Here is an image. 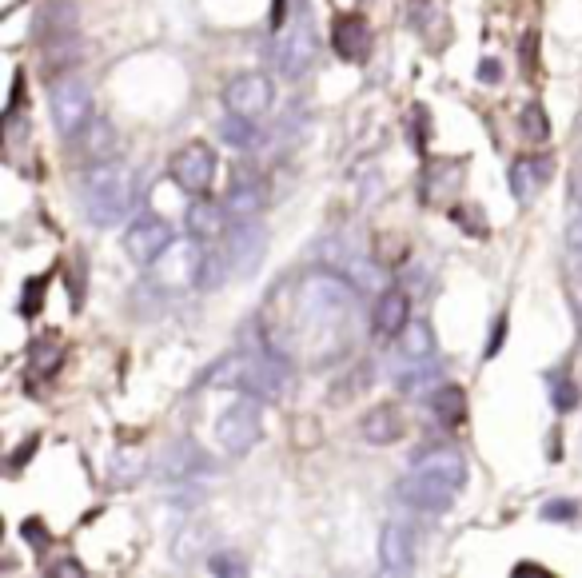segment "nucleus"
Wrapping results in <instances>:
<instances>
[{"instance_id": "obj_42", "label": "nucleus", "mask_w": 582, "mask_h": 578, "mask_svg": "<svg viewBox=\"0 0 582 578\" xmlns=\"http://www.w3.org/2000/svg\"><path fill=\"white\" fill-rule=\"evenodd\" d=\"M479 76H483V80H499V64H495V60H483V64H479Z\"/></svg>"}, {"instance_id": "obj_43", "label": "nucleus", "mask_w": 582, "mask_h": 578, "mask_svg": "<svg viewBox=\"0 0 582 578\" xmlns=\"http://www.w3.org/2000/svg\"><path fill=\"white\" fill-rule=\"evenodd\" d=\"M575 200H579V204H582V176H579V180H575Z\"/></svg>"}, {"instance_id": "obj_39", "label": "nucleus", "mask_w": 582, "mask_h": 578, "mask_svg": "<svg viewBox=\"0 0 582 578\" xmlns=\"http://www.w3.org/2000/svg\"><path fill=\"white\" fill-rule=\"evenodd\" d=\"M503 331H507V319L499 315V319H495V331H491V343H487V355H499V347H503Z\"/></svg>"}, {"instance_id": "obj_40", "label": "nucleus", "mask_w": 582, "mask_h": 578, "mask_svg": "<svg viewBox=\"0 0 582 578\" xmlns=\"http://www.w3.org/2000/svg\"><path fill=\"white\" fill-rule=\"evenodd\" d=\"M567 244H571V252H575V256H582V216L571 224V228H567Z\"/></svg>"}, {"instance_id": "obj_17", "label": "nucleus", "mask_w": 582, "mask_h": 578, "mask_svg": "<svg viewBox=\"0 0 582 578\" xmlns=\"http://www.w3.org/2000/svg\"><path fill=\"white\" fill-rule=\"evenodd\" d=\"M411 471L435 475V479H443V483H451V487H459V491H463V483H467V463H463V455H459L455 447H431V451L415 455V459H411Z\"/></svg>"}, {"instance_id": "obj_18", "label": "nucleus", "mask_w": 582, "mask_h": 578, "mask_svg": "<svg viewBox=\"0 0 582 578\" xmlns=\"http://www.w3.org/2000/svg\"><path fill=\"white\" fill-rule=\"evenodd\" d=\"M204 471H212V459L192 439H180L160 455V475L164 479H192V475H204Z\"/></svg>"}, {"instance_id": "obj_2", "label": "nucleus", "mask_w": 582, "mask_h": 578, "mask_svg": "<svg viewBox=\"0 0 582 578\" xmlns=\"http://www.w3.org/2000/svg\"><path fill=\"white\" fill-rule=\"evenodd\" d=\"M288 379H291L288 355L276 351L272 343H256V347L248 343V347H240L236 355H228V359L208 375V383H216V387H236V391L256 395V399H264V403L280 399L284 387H288Z\"/></svg>"}, {"instance_id": "obj_6", "label": "nucleus", "mask_w": 582, "mask_h": 578, "mask_svg": "<svg viewBox=\"0 0 582 578\" xmlns=\"http://www.w3.org/2000/svg\"><path fill=\"white\" fill-rule=\"evenodd\" d=\"M48 108H52V120H56V132L60 136H76L88 120H92V96H88V84L76 80V76H64L52 84L48 92Z\"/></svg>"}, {"instance_id": "obj_41", "label": "nucleus", "mask_w": 582, "mask_h": 578, "mask_svg": "<svg viewBox=\"0 0 582 578\" xmlns=\"http://www.w3.org/2000/svg\"><path fill=\"white\" fill-rule=\"evenodd\" d=\"M539 575H547V571L535 567V563H519V567H515V578H539Z\"/></svg>"}, {"instance_id": "obj_36", "label": "nucleus", "mask_w": 582, "mask_h": 578, "mask_svg": "<svg viewBox=\"0 0 582 578\" xmlns=\"http://www.w3.org/2000/svg\"><path fill=\"white\" fill-rule=\"evenodd\" d=\"M36 447H40V435H28V439H24V443H20V447L8 455V467H12V471H20V467H24V463L36 455Z\"/></svg>"}, {"instance_id": "obj_13", "label": "nucleus", "mask_w": 582, "mask_h": 578, "mask_svg": "<svg viewBox=\"0 0 582 578\" xmlns=\"http://www.w3.org/2000/svg\"><path fill=\"white\" fill-rule=\"evenodd\" d=\"M371 24L363 20V16H339L335 24H331V48H335V56L339 60H347V64H363L367 56H371Z\"/></svg>"}, {"instance_id": "obj_7", "label": "nucleus", "mask_w": 582, "mask_h": 578, "mask_svg": "<svg viewBox=\"0 0 582 578\" xmlns=\"http://www.w3.org/2000/svg\"><path fill=\"white\" fill-rule=\"evenodd\" d=\"M455 495H459V487H451V483H443V479H435V475H423V471H407V475L395 483V499H399L403 507H411V511H423V515L447 511V507L455 503Z\"/></svg>"}, {"instance_id": "obj_16", "label": "nucleus", "mask_w": 582, "mask_h": 578, "mask_svg": "<svg viewBox=\"0 0 582 578\" xmlns=\"http://www.w3.org/2000/svg\"><path fill=\"white\" fill-rule=\"evenodd\" d=\"M184 224H188V236H196V240H220L224 228L232 224V216H228L224 204H216V200H208V196H192Z\"/></svg>"}, {"instance_id": "obj_4", "label": "nucleus", "mask_w": 582, "mask_h": 578, "mask_svg": "<svg viewBox=\"0 0 582 578\" xmlns=\"http://www.w3.org/2000/svg\"><path fill=\"white\" fill-rule=\"evenodd\" d=\"M204 264H208V248H200L196 236L188 240H172L168 252L152 264V284L156 288H200L204 284Z\"/></svg>"}, {"instance_id": "obj_38", "label": "nucleus", "mask_w": 582, "mask_h": 578, "mask_svg": "<svg viewBox=\"0 0 582 578\" xmlns=\"http://www.w3.org/2000/svg\"><path fill=\"white\" fill-rule=\"evenodd\" d=\"M44 575L48 578H84V567L76 563V559H60V563H52V567H44Z\"/></svg>"}, {"instance_id": "obj_30", "label": "nucleus", "mask_w": 582, "mask_h": 578, "mask_svg": "<svg viewBox=\"0 0 582 578\" xmlns=\"http://www.w3.org/2000/svg\"><path fill=\"white\" fill-rule=\"evenodd\" d=\"M140 475H144V455L140 451H120L112 459V483L116 487H132Z\"/></svg>"}, {"instance_id": "obj_32", "label": "nucleus", "mask_w": 582, "mask_h": 578, "mask_svg": "<svg viewBox=\"0 0 582 578\" xmlns=\"http://www.w3.org/2000/svg\"><path fill=\"white\" fill-rule=\"evenodd\" d=\"M551 403H555V411H575L579 407V387H575V379H567V375H551Z\"/></svg>"}, {"instance_id": "obj_35", "label": "nucleus", "mask_w": 582, "mask_h": 578, "mask_svg": "<svg viewBox=\"0 0 582 578\" xmlns=\"http://www.w3.org/2000/svg\"><path fill=\"white\" fill-rule=\"evenodd\" d=\"M543 519L551 523H567V519H579V503H567V499H555L543 507Z\"/></svg>"}, {"instance_id": "obj_9", "label": "nucleus", "mask_w": 582, "mask_h": 578, "mask_svg": "<svg viewBox=\"0 0 582 578\" xmlns=\"http://www.w3.org/2000/svg\"><path fill=\"white\" fill-rule=\"evenodd\" d=\"M172 240H176V236H172V224H168V220H160V216H140V220H132L128 232H124V252H128V260H132L136 268H152V264L168 252Z\"/></svg>"}, {"instance_id": "obj_15", "label": "nucleus", "mask_w": 582, "mask_h": 578, "mask_svg": "<svg viewBox=\"0 0 582 578\" xmlns=\"http://www.w3.org/2000/svg\"><path fill=\"white\" fill-rule=\"evenodd\" d=\"M407 323H411V299H407V291L399 288L379 291L375 311H371V335L375 339H395V335H403Z\"/></svg>"}, {"instance_id": "obj_10", "label": "nucleus", "mask_w": 582, "mask_h": 578, "mask_svg": "<svg viewBox=\"0 0 582 578\" xmlns=\"http://www.w3.org/2000/svg\"><path fill=\"white\" fill-rule=\"evenodd\" d=\"M315 256H319L327 268H335L343 280H351L355 291H383V272H379V264L367 260L363 252L343 248L339 240H327V244L315 248Z\"/></svg>"}, {"instance_id": "obj_1", "label": "nucleus", "mask_w": 582, "mask_h": 578, "mask_svg": "<svg viewBox=\"0 0 582 578\" xmlns=\"http://www.w3.org/2000/svg\"><path fill=\"white\" fill-rule=\"evenodd\" d=\"M140 204V184H136V168L124 160H100L88 168L84 188H80V208L88 216V224L96 228H112L124 224Z\"/></svg>"}, {"instance_id": "obj_24", "label": "nucleus", "mask_w": 582, "mask_h": 578, "mask_svg": "<svg viewBox=\"0 0 582 578\" xmlns=\"http://www.w3.org/2000/svg\"><path fill=\"white\" fill-rule=\"evenodd\" d=\"M547 164H539V160H515L511 164V196L519 200V204H527L531 196H535V188L547 180Z\"/></svg>"}, {"instance_id": "obj_19", "label": "nucleus", "mask_w": 582, "mask_h": 578, "mask_svg": "<svg viewBox=\"0 0 582 578\" xmlns=\"http://www.w3.org/2000/svg\"><path fill=\"white\" fill-rule=\"evenodd\" d=\"M72 144H76V152L88 156L92 164L112 160V152H116V128H112L104 116H92V120L72 136Z\"/></svg>"}, {"instance_id": "obj_23", "label": "nucleus", "mask_w": 582, "mask_h": 578, "mask_svg": "<svg viewBox=\"0 0 582 578\" xmlns=\"http://www.w3.org/2000/svg\"><path fill=\"white\" fill-rule=\"evenodd\" d=\"M395 383H399V391H407V395H427L431 387L443 383V375H439V363H435V359H423V363H407V367L395 375Z\"/></svg>"}, {"instance_id": "obj_3", "label": "nucleus", "mask_w": 582, "mask_h": 578, "mask_svg": "<svg viewBox=\"0 0 582 578\" xmlns=\"http://www.w3.org/2000/svg\"><path fill=\"white\" fill-rule=\"evenodd\" d=\"M264 399L256 395H240L220 419H216V443L232 455V459H244L260 439H264Z\"/></svg>"}, {"instance_id": "obj_12", "label": "nucleus", "mask_w": 582, "mask_h": 578, "mask_svg": "<svg viewBox=\"0 0 582 578\" xmlns=\"http://www.w3.org/2000/svg\"><path fill=\"white\" fill-rule=\"evenodd\" d=\"M272 100H276V88L264 72H244L224 88V108L236 116H248V120H260L272 108Z\"/></svg>"}, {"instance_id": "obj_21", "label": "nucleus", "mask_w": 582, "mask_h": 578, "mask_svg": "<svg viewBox=\"0 0 582 578\" xmlns=\"http://www.w3.org/2000/svg\"><path fill=\"white\" fill-rule=\"evenodd\" d=\"M359 431H363V439H367L371 447H387V443H395V439L403 435V419H399L395 407L383 403V407H371V411L363 415Z\"/></svg>"}, {"instance_id": "obj_29", "label": "nucleus", "mask_w": 582, "mask_h": 578, "mask_svg": "<svg viewBox=\"0 0 582 578\" xmlns=\"http://www.w3.org/2000/svg\"><path fill=\"white\" fill-rule=\"evenodd\" d=\"M519 128H523V136L535 140V144L551 140V116H547V108H543V104H527L523 116H519Z\"/></svg>"}, {"instance_id": "obj_37", "label": "nucleus", "mask_w": 582, "mask_h": 578, "mask_svg": "<svg viewBox=\"0 0 582 578\" xmlns=\"http://www.w3.org/2000/svg\"><path fill=\"white\" fill-rule=\"evenodd\" d=\"M40 303H44V280H36V284H28V288H24L20 311H24V315H40Z\"/></svg>"}, {"instance_id": "obj_28", "label": "nucleus", "mask_w": 582, "mask_h": 578, "mask_svg": "<svg viewBox=\"0 0 582 578\" xmlns=\"http://www.w3.org/2000/svg\"><path fill=\"white\" fill-rule=\"evenodd\" d=\"M60 363H64V343H56V339H40V343L32 347L28 375H52Z\"/></svg>"}, {"instance_id": "obj_20", "label": "nucleus", "mask_w": 582, "mask_h": 578, "mask_svg": "<svg viewBox=\"0 0 582 578\" xmlns=\"http://www.w3.org/2000/svg\"><path fill=\"white\" fill-rule=\"evenodd\" d=\"M224 208H228L232 224L256 220V216L264 212V184H260V180H240V184H232V192L224 196Z\"/></svg>"}, {"instance_id": "obj_33", "label": "nucleus", "mask_w": 582, "mask_h": 578, "mask_svg": "<svg viewBox=\"0 0 582 578\" xmlns=\"http://www.w3.org/2000/svg\"><path fill=\"white\" fill-rule=\"evenodd\" d=\"M208 571H212V575H228V578L248 575V567H244L236 555H208Z\"/></svg>"}, {"instance_id": "obj_14", "label": "nucleus", "mask_w": 582, "mask_h": 578, "mask_svg": "<svg viewBox=\"0 0 582 578\" xmlns=\"http://www.w3.org/2000/svg\"><path fill=\"white\" fill-rule=\"evenodd\" d=\"M379 571L383 575H411L415 571V539L403 523H387L379 535Z\"/></svg>"}, {"instance_id": "obj_11", "label": "nucleus", "mask_w": 582, "mask_h": 578, "mask_svg": "<svg viewBox=\"0 0 582 578\" xmlns=\"http://www.w3.org/2000/svg\"><path fill=\"white\" fill-rule=\"evenodd\" d=\"M264 248H268V232L256 220L232 224L224 236V260H228L232 276H252L264 264Z\"/></svg>"}, {"instance_id": "obj_25", "label": "nucleus", "mask_w": 582, "mask_h": 578, "mask_svg": "<svg viewBox=\"0 0 582 578\" xmlns=\"http://www.w3.org/2000/svg\"><path fill=\"white\" fill-rule=\"evenodd\" d=\"M459 180H463V164L439 160V164H431V168L423 172V196H427V200H443L447 192L459 188Z\"/></svg>"}, {"instance_id": "obj_31", "label": "nucleus", "mask_w": 582, "mask_h": 578, "mask_svg": "<svg viewBox=\"0 0 582 578\" xmlns=\"http://www.w3.org/2000/svg\"><path fill=\"white\" fill-rule=\"evenodd\" d=\"M208 543H212L208 527H184V531H180V539H176V559H180V563L200 559V555L208 551Z\"/></svg>"}, {"instance_id": "obj_22", "label": "nucleus", "mask_w": 582, "mask_h": 578, "mask_svg": "<svg viewBox=\"0 0 582 578\" xmlns=\"http://www.w3.org/2000/svg\"><path fill=\"white\" fill-rule=\"evenodd\" d=\"M431 415H435L443 427H459V423L467 419V395H463V387L439 383V387L431 391Z\"/></svg>"}, {"instance_id": "obj_26", "label": "nucleus", "mask_w": 582, "mask_h": 578, "mask_svg": "<svg viewBox=\"0 0 582 578\" xmlns=\"http://www.w3.org/2000/svg\"><path fill=\"white\" fill-rule=\"evenodd\" d=\"M399 355L407 363H423V359H435V335L431 327L419 319V323H407L403 327V343H399Z\"/></svg>"}, {"instance_id": "obj_27", "label": "nucleus", "mask_w": 582, "mask_h": 578, "mask_svg": "<svg viewBox=\"0 0 582 578\" xmlns=\"http://www.w3.org/2000/svg\"><path fill=\"white\" fill-rule=\"evenodd\" d=\"M220 136H224V144H232V148L248 152V148H256V140H260V128H256V120L228 112V120L220 124Z\"/></svg>"}, {"instance_id": "obj_8", "label": "nucleus", "mask_w": 582, "mask_h": 578, "mask_svg": "<svg viewBox=\"0 0 582 578\" xmlns=\"http://www.w3.org/2000/svg\"><path fill=\"white\" fill-rule=\"evenodd\" d=\"M168 176L176 188L192 192V196H208L212 180H216V152L208 144H184L172 164H168Z\"/></svg>"}, {"instance_id": "obj_5", "label": "nucleus", "mask_w": 582, "mask_h": 578, "mask_svg": "<svg viewBox=\"0 0 582 578\" xmlns=\"http://www.w3.org/2000/svg\"><path fill=\"white\" fill-rule=\"evenodd\" d=\"M315 56H319V44H315V28H311L307 12H299V16H291L288 24H280L276 44H272V64H276V72L284 80H299L303 72H311Z\"/></svg>"}, {"instance_id": "obj_34", "label": "nucleus", "mask_w": 582, "mask_h": 578, "mask_svg": "<svg viewBox=\"0 0 582 578\" xmlns=\"http://www.w3.org/2000/svg\"><path fill=\"white\" fill-rule=\"evenodd\" d=\"M20 535H24V543H28L32 551H44V547L52 543V535H48V527H44L40 519H24V527H20Z\"/></svg>"}]
</instances>
